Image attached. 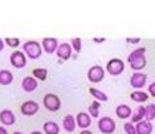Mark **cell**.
<instances>
[{
  "mask_svg": "<svg viewBox=\"0 0 155 134\" xmlns=\"http://www.w3.org/2000/svg\"><path fill=\"white\" fill-rule=\"evenodd\" d=\"M144 52H146V48H137V49H134L131 53L129 55L127 61L130 62L131 69L135 70V72L142 70L144 66H146V57H144Z\"/></svg>",
  "mask_w": 155,
  "mask_h": 134,
  "instance_id": "6da1fadb",
  "label": "cell"
},
{
  "mask_svg": "<svg viewBox=\"0 0 155 134\" xmlns=\"http://www.w3.org/2000/svg\"><path fill=\"white\" fill-rule=\"evenodd\" d=\"M23 51L24 53H25L29 59H38L41 56V45L37 43V41H27V43H24L23 45Z\"/></svg>",
  "mask_w": 155,
  "mask_h": 134,
  "instance_id": "7a4b0ae2",
  "label": "cell"
},
{
  "mask_svg": "<svg viewBox=\"0 0 155 134\" xmlns=\"http://www.w3.org/2000/svg\"><path fill=\"white\" fill-rule=\"evenodd\" d=\"M44 106L51 112H57L61 108V101H60V98L56 94L48 93L44 97Z\"/></svg>",
  "mask_w": 155,
  "mask_h": 134,
  "instance_id": "3957f363",
  "label": "cell"
},
{
  "mask_svg": "<svg viewBox=\"0 0 155 134\" xmlns=\"http://www.w3.org/2000/svg\"><path fill=\"white\" fill-rule=\"evenodd\" d=\"M123 69H125V64H123V61L121 59H111L106 65V70L113 76L121 75L123 72Z\"/></svg>",
  "mask_w": 155,
  "mask_h": 134,
  "instance_id": "277c9868",
  "label": "cell"
},
{
  "mask_svg": "<svg viewBox=\"0 0 155 134\" xmlns=\"http://www.w3.org/2000/svg\"><path fill=\"white\" fill-rule=\"evenodd\" d=\"M98 129L104 134H111L115 130V122L110 117H102L98 121Z\"/></svg>",
  "mask_w": 155,
  "mask_h": 134,
  "instance_id": "5b68a950",
  "label": "cell"
},
{
  "mask_svg": "<svg viewBox=\"0 0 155 134\" xmlns=\"http://www.w3.org/2000/svg\"><path fill=\"white\" fill-rule=\"evenodd\" d=\"M104 76H105V70L100 65L91 66V68L89 69V72H87V79H89L90 82H94V84H97V82H100V81H102Z\"/></svg>",
  "mask_w": 155,
  "mask_h": 134,
  "instance_id": "8992f818",
  "label": "cell"
},
{
  "mask_svg": "<svg viewBox=\"0 0 155 134\" xmlns=\"http://www.w3.org/2000/svg\"><path fill=\"white\" fill-rule=\"evenodd\" d=\"M11 64L12 66H15L17 69H21L27 65V57L24 55V52L21 51H15L11 55Z\"/></svg>",
  "mask_w": 155,
  "mask_h": 134,
  "instance_id": "52a82bcc",
  "label": "cell"
},
{
  "mask_svg": "<svg viewBox=\"0 0 155 134\" xmlns=\"http://www.w3.org/2000/svg\"><path fill=\"white\" fill-rule=\"evenodd\" d=\"M146 81H147V76L144 75V73L135 72L131 76V79H130V84H131V86L135 88V89H140V88H143L146 85Z\"/></svg>",
  "mask_w": 155,
  "mask_h": 134,
  "instance_id": "ba28073f",
  "label": "cell"
},
{
  "mask_svg": "<svg viewBox=\"0 0 155 134\" xmlns=\"http://www.w3.org/2000/svg\"><path fill=\"white\" fill-rule=\"evenodd\" d=\"M38 104L35 101H27L24 102V104L21 105V108H20V110H21V113L24 116H33L36 114V113L38 112Z\"/></svg>",
  "mask_w": 155,
  "mask_h": 134,
  "instance_id": "9c48e42d",
  "label": "cell"
},
{
  "mask_svg": "<svg viewBox=\"0 0 155 134\" xmlns=\"http://www.w3.org/2000/svg\"><path fill=\"white\" fill-rule=\"evenodd\" d=\"M15 121H16L15 114H13L11 110H8V109H4V110L0 112V122H2L3 125L11 126V125L15 123Z\"/></svg>",
  "mask_w": 155,
  "mask_h": 134,
  "instance_id": "30bf717a",
  "label": "cell"
},
{
  "mask_svg": "<svg viewBox=\"0 0 155 134\" xmlns=\"http://www.w3.org/2000/svg\"><path fill=\"white\" fill-rule=\"evenodd\" d=\"M57 48H58V44L56 39L45 37L43 40V49L47 53H54V52H57Z\"/></svg>",
  "mask_w": 155,
  "mask_h": 134,
  "instance_id": "8fae6325",
  "label": "cell"
},
{
  "mask_svg": "<svg viewBox=\"0 0 155 134\" xmlns=\"http://www.w3.org/2000/svg\"><path fill=\"white\" fill-rule=\"evenodd\" d=\"M21 86L23 89L27 92V93H31V92H35L37 89V80L35 77H31V76H27L24 77L23 82H21Z\"/></svg>",
  "mask_w": 155,
  "mask_h": 134,
  "instance_id": "7c38bea8",
  "label": "cell"
},
{
  "mask_svg": "<svg viewBox=\"0 0 155 134\" xmlns=\"http://www.w3.org/2000/svg\"><path fill=\"white\" fill-rule=\"evenodd\" d=\"M57 56L61 60H69L70 56H72V45L68 44V43H64V44L58 45Z\"/></svg>",
  "mask_w": 155,
  "mask_h": 134,
  "instance_id": "4fadbf2b",
  "label": "cell"
},
{
  "mask_svg": "<svg viewBox=\"0 0 155 134\" xmlns=\"http://www.w3.org/2000/svg\"><path fill=\"white\" fill-rule=\"evenodd\" d=\"M76 122H77V125H78L81 129L89 128L90 123H91L90 116L87 114V113H78V114H77V117H76Z\"/></svg>",
  "mask_w": 155,
  "mask_h": 134,
  "instance_id": "5bb4252c",
  "label": "cell"
},
{
  "mask_svg": "<svg viewBox=\"0 0 155 134\" xmlns=\"http://www.w3.org/2000/svg\"><path fill=\"white\" fill-rule=\"evenodd\" d=\"M135 130H137V134H151V132H153V125H151V122H149V121H140L137 123Z\"/></svg>",
  "mask_w": 155,
  "mask_h": 134,
  "instance_id": "9a60e30c",
  "label": "cell"
},
{
  "mask_svg": "<svg viewBox=\"0 0 155 134\" xmlns=\"http://www.w3.org/2000/svg\"><path fill=\"white\" fill-rule=\"evenodd\" d=\"M76 123H77L76 122V118L73 117V116L68 114L64 118V121H62V128H64L65 132L72 133V132H74V129H76Z\"/></svg>",
  "mask_w": 155,
  "mask_h": 134,
  "instance_id": "2e32d148",
  "label": "cell"
},
{
  "mask_svg": "<svg viewBox=\"0 0 155 134\" xmlns=\"http://www.w3.org/2000/svg\"><path fill=\"white\" fill-rule=\"evenodd\" d=\"M115 113H117V116L121 119H126L129 118L130 116H131V109H130V106H127V105H118L117 109H115Z\"/></svg>",
  "mask_w": 155,
  "mask_h": 134,
  "instance_id": "e0dca14e",
  "label": "cell"
},
{
  "mask_svg": "<svg viewBox=\"0 0 155 134\" xmlns=\"http://www.w3.org/2000/svg\"><path fill=\"white\" fill-rule=\"evenodd\" d=\"M13 81V76L9 70H0V85H9Z\"/></svg>",
  "mask_w": 155,
  "mask_h": 134,
  "instance_id": "ac0fdd59",
  "label": "cell"
},
{
  "mask_svg": "<svg viewBox=\"0 0 155 134\" xmlns=\"http://www.w3.org/2000/svg\"><path fill=\"white\" fill-rule=\"evenodd\" d=\"M43 129H44L45 134H58V132H60L58 125H57L56 122H53V121H48V122H45Z\"/></svg>",
  "mask_w": 155,
  "mask_h": 134,
  "instance_id": "d6986e66",
  "label": "cell"
},
{
  "mask_svg": "<svg viewBox=\"0 0 155 134\" xmlns=\"http://www.w3.org/2000/svg\"><path fill=\"white\" fill-rule=\"evenodd\" d=\"M130 97H131V100L135 101V102H144V101L149 100V94L144 93V92H142V90L133 92V93L130 94Z\"/></svg>",
  "mask_w": 155,
  "mask_h": 134,
  "instance_id": "ffe728a7",
  "label": "cell"
},
{
  "mask_svg": "<svg viewBox=\"0 0 155 134\" xmlns=\"http://www.w3.org/2000/svg\"><path fill=\"white\" fill-rule=\"evenodd\" d=\"M144 116H146V108H144V106H139L138 109H137L135 114L133 116L131 123H138V122H140L144 118Z\"/></svg>",
  "mask_w": 155,
  "mask_h": 134,
  "instance_id": "44dd1931",
  "label": "cell"
},
{
  "mask_svg": "<svg viewBox=\"0 0 155 134\" xmlns=\"http://www.w3.org/2000/svg\"><path fill=\"white\" fill-rule=\"evenodd\" d=\"M89 92H90V94L96 98L97 101H107V96L104 93V92H101L98 89H94V88H90Z\"/></svg>",
  "mask_w": 155,
  "mask_h": 134,
  "instance_id": "7402d4cb",
  "label": "cell"
},
{
  "mask_svg": "<svg viewBox=\"0 0 155 134\" xmlns=\"http://www.w3.org/2000/svg\"><path fill=\"white\" fill-rule=\"evenodd\" d=\"M146 121H153L155 118V105L154 104H149L146 106V116H144Z\"/></svg>",
  "mask_w": 155,
  "mask_h": 134,
  "instance_id": "603a6c76",
  "label": "cell"
},
{
  "mask_svg": "<svg viewBox=\"0 0 155 134\" xmlns=\"http://www.w3.org/2000/svg\"><path fill=\"white\" fill-rule=\"evenodd\" d=\"M47 75H48V72H47V69H44V68H36L33 70V77L41 80V81L47 80Z\"/></svg>",
  "mask_w": 155,
  "mask_h": 134,
  "instance_id": "cb8c5ba5",
  "label": "cell"
},
{
  "mask_svg": "<svg viewBox=\"0 0 155 134\" xmlns=\"http://www.w3.org/2000/svg\"><path fill=\"white\" fill-rule=\"evenodd\" d=\"M100 102L98 101H93L91 102V105L89 106V113H90V116L91 117H94V118H97L98 117V114H100Z\"/></svg>",
  "mask_w": 155,
  "mask_h": 134,
  "instance_id": "d4e9b609",
  "label": "cell"
},
{
  "mask_svg": "<svg viewBox=\"0 0 155 134\" xmlns=\"http://www.w3.org/2000/svg\"><path fill=\"white\" fill-rule=\"evenodd\" d=\"M5 44L8 45V47H11V48H16V47H19L20 40L17 37H7L5 39Z\"/></svg>",
  "mask_w": 155,
  "mask_h": 134,
  "instance_id": "484cf974",
  "label": "cell"
},
{
  "mask_svg": "<svg viewBox=\"0 0 155 134\" xmlns=\"http://www.w3.org/2000/svg\"><path fill=\"white\" fill-rule=\"evenodd\" d=\"M81 47H82V43H81V39L80 37H76L72 40V49H74L77 53L81 52Z\"/></svg>",
  "mask_w": 155,
  "mask_h": 134,
  "instance_id": "4316f807",
  "label": "cell"
},
{
  "mask_svg": "<svg viewBox=\"0 0 155 134\" xmlns=\"http://www.w3.org/2000/svg\"><path fill=\"white\" fill-rule=\"evenodd\" d=\"M125 132L126 134H137V130H135V126L133 125L131 122H127V123H125Z\"/></svg>",
  "mask_w": 155,
  "mask_h": 134,
  "instance_id": "83f0119b",
  "label": "cell"
},
{
  "mask_svg": "<svg viewBox=\"0 0 155 134\" xmlns=\"http://www.w3.org/2000/svg\"><path fill=\"white\" fill-rule=\"evenodd\" d=\"M149 93H150L153 97H155V82L150 84V86H149Z\"/></svg>",
  "mask_w": 155,
  "mask_h": 134,
  "instance_id": "f1b7e54d",
  "label": "cell"
},
{
  "mask_svg": "<svg viewBox=\"0 0 155 134\" xmlns=\"http://www.w3.org/2000/svg\"><path fill=\"white\" fill-rule=\"evenodd\" d=\"M127 41H129V43H138V41H139V39H127Z\"/></svg>",
  "mask_w": 155,
  "mask_h": 134,
  "instance_id": "f546056e",
  "label": "cell"
},
{
  "mask_svg": "<svg viewBox=\"0 0 155 134\" xmlns=\"http://www.w3.org/2000/svg\"><path fill=\"white\" fill-rule=\"evenodd\" d=\"M0 134H8V132H7L3 126H0Z\"/></svg>",
  "mask_w": 155,
  "mask_h": 134,
  "instance_id": "4dcf8cb0",
  "label": "cell"
},
{
  "mask_svg": "<svg viewBox=\"0 0 155 134\" xmlns=\"http://www.w3.org/2000/svg\"><path fill=\"white\" fill-rule=\"evenodd\" d=\"M3 48H4V41H3L2 39H0V52L3 51Z\"/></svg>",
  "mask_w": 155,
  "mask_h": 134,
  "instance_id": "1f68e13d",
  "label": "cell"
},
{
  "mask_svg": "<svg viewBox=\"0 0 155 134\" xmlns=\"http://www.w3.org/2000/svg\"><path fill=\"white\" fill-rule=\"evenodd\" d=\"M80 134H93V133L89 132V130H82V132H81Z\"/></svg>",
  "mask_w": 155,
  "mask_h": 134,
  "instance_id": "d6a6232c",
  "label": "cell"
},
{
  "mask_svg": "<svg viewBox=\"0 0 155 134\" xmlns=\"http://www.w3.org/2000/svg\"><path fill=\"white\" fill-rule=\"evenodd\" d=\"M31 134H43V133H41V132H32Z\"/></svg>",
  "mask_w": 155,
  "mask_h": 134,
  "instance_id": "836d02e7",
  "label": "cell"
},
{
  "mask_svg": "<svg viewBox=\"0 0 155 134\" xmlns=\"http://www.w3.org/2000/svg\"><path fill=\"white\" fill-rule=\"evenodd\" d=\"M13 134H23V133H20V132H15V133H13Z\"/></svg>",
  "mask_w": 155,
  "mask_h": 134,
  "instance_id": "e575fe53",
  "label": "cell"
}]
</instances>
